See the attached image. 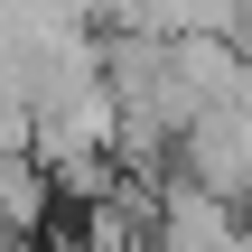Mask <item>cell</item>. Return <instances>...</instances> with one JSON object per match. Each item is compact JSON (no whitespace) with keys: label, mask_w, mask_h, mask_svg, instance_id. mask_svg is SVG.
<instances>
[{"label":"cell","mask_w":252,"mask_h":252,"mask_svg":"<svg viewBox=\"0 0 252 252\" xmlns=\"http://www.w3.org/2000/svg\"><path fill=\"white\" fill-rule=\"evenodd\" d=\"M178 159H187V187H206V196H224V206H252V94L243 84L178 140Z\"/></svg>","instance_id":"cell-1"}]
</instances>
